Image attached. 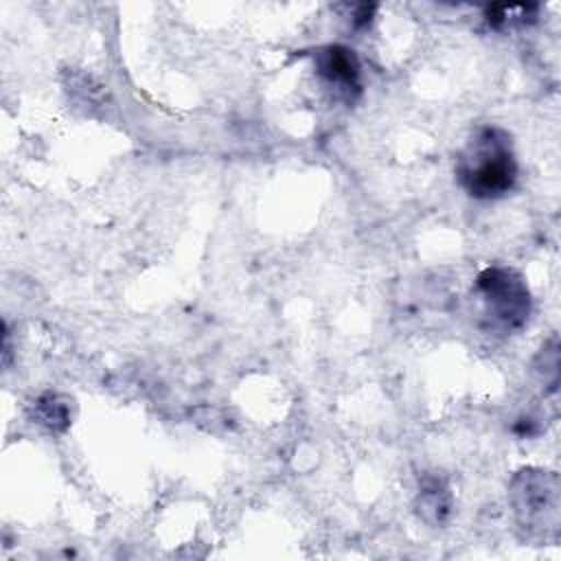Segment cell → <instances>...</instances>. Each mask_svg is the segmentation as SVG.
Returning <instances> with one entry per match:
<instances>
[{"mask_svg":"<svg viewBox=\"0 0 561 561\" xmlns=\"http://www.w3.org/2000/svg\"><path fill=\"white\" fill-rule=\"evenodd\" d=\"M39 410V423L50 425L53 430H64L68 425V408L66 403H59L57 394H46L44 399L37 401Z\"/></svg>","mask_w":561,"mask_h":561,"instance_id":"8992f818","label":"cell"},{"mask_svg":"<svg viewBox=\"0 0 561 561\" xmlns=\"http://www.w3.org/2000/svg\"><path fill=\"white\" fill-rule=\"evenodd\" d=\"M515 508L526 524L557 528L559 486L557 476L548 471H519L513 482Z\"/></svg>","mask_w":561,"mask_h":561,"instance_id":"3957f363","label":"cell"},{"mask_svg":"<svg viewBox=\"0 0 561 561\" xmlns=\"http://www.w3.org/2000/svg\"><path fill=\"white\" fill-rule=\"evenodd\" d=\"M316 70L329 85L348 99H353V92H359V61L351 48L342 44L320 48L316 53Z\"/></svg>","mask_w":561,"mask_h":561,"instance_id":"277c9868","label":"cell"},{"mask_svg":"<svg viewBox=\"0 0 561 561\" xmlns=\"http://www.w3.org/2000/svg\"><path fill=\"white\" fill-rule=\"evenodd\" d=\"M456 175L471 197L495 199L506 195L517 180L511 136L500 127L478 129L458 158Z\"/></svg>","mask_w":561,"mask_h":561,"instance_id":"6da1fadb","label":"cell"},{"mask_svg":"<svg viewBox=\"0 0 561 561\" xmlns=\"http://www.w3.org/2000/svg\"><path fill=\"white\" fill-rule=\"evenodd\" d=\"M476 294L482 305V322L489 331H519L530 316V291L526 280L506 267H486L476 278Z\"/></svg>","mask_w":561,"mask_h":561,"instance_id":"7a4b0ae2","label":"cell"},{"mask_svg":"<svg viewBox=\"0 0 561 561\" xmlns=\"http://www.w3.org/2000/svg\"><path fill=\"white\" fill-rule=\"evenodd\" d=\"M449 513V493L438 480L427 482L419 493V515L425 522H443Z\"/></svg>","mask_w":561,"mask_h":561,"instance_id":"5b68a950","label":"cell"}]
</instances>
